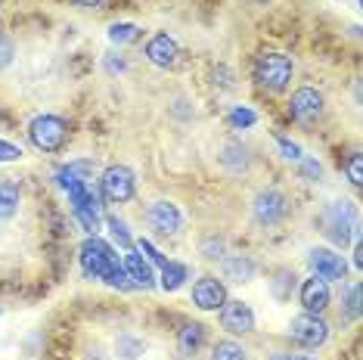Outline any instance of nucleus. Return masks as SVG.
Segmentation results:
<instances>
[{"mask_svg": "<svg viewBox=\"0 0 363 360\" xmlns=\"http://www.w3.org/2000/svg\"><path fill=\"white\" fill-rule=\"evenodd\" d=\"M186 276H189V270L184 264H171V261H168V264L162 267V289H168V292L180 289Z\"/></svg>", "mask_w": 363, "mask_h": 360, "instance_id": "aec40b11", "label": "nucleus"}, {"mask_svg": "<svg viewBox=\"0 0 363 360\" xmlns=\"http://www.w3.org/2000/svg\"><path fill=\"white\" fill-rule=\"evenodd\" d=\"M125 274H128V280H134L137 286H143V289H150V286L155 283L152 267L146 264L140 255H134V252H128V258H125Z\"/></svg>", "mask_w": 363, "mask_h": 360, "instance_id": "dca6fc26", "label": "nucleus"}, {"mask_svg": "<svg viewBox=\"0 0 363 360\" xmlns=\"http://www.w3.org/2000/svg\"><path fill=\"white\" fill-rule=\"evenodd\" d=\"M28 137L40 152H60L69 140V125L60 116H38L28 125Z\"/></svg>", "mask_w": 363, "mask_h": 360, "instance_id": "7ed1b4c3", "label": "nucleus"}, {"mask_svg": "<svg viewBox=\"0 0 363 360\" xmlns=\"http://www.w3.org/2000/svg\"><path fill=\"white\" fill-rule=\"evenodd\" d=\"M146 60L159 69H171L177 62V40L168 35H155L150 44H146Z\"/></svg>", "mask_w": 363, "mask_h": 360, "instance_id": "4468645a", "label": "nucleus"}, {"mask_svg": "<svg viewBox=\"0 0 363 360\" xmlns=\"http://www.w3.org/2000/svg\"><path fill=\"white\" fill-rule=\"evenodd\" d=\"M345 171H348V180L354 186H360L363 184V155L360 152H351V159H348V165H345Z\"/></svg>", "mask_w": 363, "mask_h": 360, "instance_id": "b1692460", "label": "nucleus"}, {"mask_svg": "<svg viewBox=\"0 0 363 360\" xmlns=\"http://www.w3.org/2000/svg\"><path fill=\"white\" fill-rule=\"evenodd\" d=\"M193 301H196V308H202V310L224 308V301H227L224 283L214 280V276H202V280L193 286Z\"/></svg>", "mask_w": 363, "mask_h": 360, "instance_id": "9b49d317", "label": "nucleus"}, {"mask_svg": "<svg viewBox=\"0 0 363 360\" xmlns=\"http://www.w3.org/2000/svg\"><path fill=\"white\" fill-rule=\"evenodd\" d=\"M220 162H224V168H230L233 174H239V171L249 168V150H245L242 143H227Z\"/></svg>", "mask_w": 363, "mask_h": 360, "instance_id": "f3484780", "label": "nucleus"}, {"mask_svg": "<svg viewBox=\"0 0 363 360\" xmlns=\"http://www.w3.org/2000/svg\"><path fill=\"white\" fill-rule=\"evenodd\" d=\"M22 155L19 146H13V143H6V140H0V162H16Z\"/></svg>", "mask_w": 363, "mask_h": 360, "instance_id": "c85d7f7f", "label": "nucleus"}, {"mask_svg": "<svg viewBox=\"0 0 363 360\" xmlns=\"http://www.w3.org/2000/svg\"><path fill=\"white\" fill-rule=\"evenodd\" d=\"M301 308L308 314H320V310L329 308V286L320 276H311V280L301 283Z\"/></svg>", "mask_w": 363, "mask_h": 360, "instance_id": "ddd939ff", "label": "nucleus"}, {"mask_svg": "<svg viewBox=\"0 0 363 360\" xmlns=\"http://www.w3.org/2000/svg\"><path fill=\"white\" fill-rule=\"evenodd\" d=\"M289 215V199L279 190H264L255 199V220L261 227H277Z\"/></svg>", "mask_w": 363, "mask_h": 360, "instance_id": "423d86ee", "label": "nucleus"}, {"mask_svg": "<svg viewBox=\"0 0 363 360\" xmlns=\"http://www.w3.org/2000/svg\"><path fill=\"white\" fill-rule=\"evenodd\" d=\"M150 224L162 236H174L180 230V224H184V218H180L177 206H171V202H152L150 206Z\"/></svg>", "mask_w": 363, "mask_h": 360, "instance_id": "f8f14e48", "label": "nucleus"}, {"mask_svg": "<svg viewBox=\"0 0 363 360\" xmlns=\"http://www.w3.org/2000/svg\"><path fill=\"white\" fill-rule=\"evenodd\" d=\"M308 264L313 270V276H320V280H342L345 276V261L333 249H311Z\"/></svg>", "mask_w": 363, "mask_h": 360, "instance_id": "9d476101", "label": "nucleus"}, {"mask_svg": "<svg viewBox=\"0 0 363 360\" xmlns=\"http://www.w3.org/2000/svg\"><path fill=\"white\" fill-rule=\"evenodd\" d=\"M19 186L13 184V180H0V218H13L16 208H19Z\"/></svg>", "mask_w": 363, "mask_h": 360, "instance_id": "a211bd4d", "label": "nucleus"}, {"mask_svg": "<svg viewBox=\"0 0 363 360\" xmlns=\"http://www.w3.org/2000/svg\"><path fill=\"white\" fill-rule=\"evenodd\" d=\"M345 317L348 320H357L360 317V286H351L348 298H345Z\"/></svg>", "mask_w": 363, "mask_h": 360, "instance_id": "393cba45", "label": "nucleus"}, {"mask_svg": "<svg viewBox=\"0 0 363 360\" xmlns=\"http://www.w3.org/2000/svg\"><path fill=\"white\" fill-rule=\"evenodd\" d=\"M220 326H224L227 332L233 335H245L255 330V314L249 305H242V301H224V308H220Z\"/></svg>", "mask_w": 363, "mask_h": 360, "instance_id": "1a4fd4ad", "label": "nucleus"}, {"mask_svg": "<svg viewBox=\"0 0 363 360\" xmlns=\"http://www.w3.org/2000/svg\"><path fill=\"white\" fill-rule=\"evenodd\" d=\"M289 116L298 121V125H313V121L323 116V96L313 87L295 90L292 100H289Z\"/></svg>", "mask_w": 363, "mask_h": 360, "instance_id": "0eeeda50", "label": "nucleus"}, {"mask_svg": "<svg viewBox=\"0 0 363 360\" xmlns=\"http://www.w3.org/2000/svg\"><path fill=\"white\" fill-rule=\"evenodd\" d=\"M205 345V326L199 323H186L184 330H180L177 335V348H180V354L184 357H193V354H199V348Z\"/></svg>", "mask_w": 363, "mask_h": 360, "instance_id": "2eb2a0df", "label": "nucleus"}, {"mask_svg": "<svg viewBox=\"0 0 363 360\" xmlns=\"http://www.w3.org/2000/svg\"><path fill=\"white\" fill-rule=\"evenodd\" d=\"M224 274H227V280L245 283V280H252V276H255V261L236 255V258H230L227 264H224Z\"/></svg>", "mask_w": 363, "mask_h": 360, "instance_id": "6ab92c4d", "label": "nucleus"}, {"mask_svg": "<svg viewBox=\"0 0 363 360\" xmlns=\"http://www.w3.org/2000/svg\"><path fill=\"white\" fill-rule=\"evenodd\" d=\"M326 224V236L338 245H345L351 240V230H357V215H354V208L348 206V202H335L333 208L326 211L323 218Z\"/></svg>", "mask_w": 363, "mask_h": 360, "instance_id": "39448f33", "label": "nucleus"}, {"mask_svg": "<svg viewBox=\"0 0 363 360\" xmlns=\"http://www.w3.org/2000/svg\"><path fill=\"white\" fill-rule=\"evenodd\" d=\"M81 267H84V276H90V280H106L109 286H118V289H130V280L125 267L118 264V258H115L112 245H106L96 236L81 245Z\"/></svg>", "mask_w": 363, "mask_h": 360, "instance_id": "f257e3e1", "label": "nucleus"}, {"mask_svg": "<svg viewBox=\"0 0 363 360\" xmlns=\"http://www.w3.org/2000/svg\"><path fill=\"white\" fill-rule=\"evenodd\" d=\"M354 264L363 267V249H360V245H357V249H354Z\"/></svg>", "mask_w": 363, "mask_h": 360, "instance_id": "f704fd0d", "label": "nucleus"}, {"mask_svg": "<svg viewBox=\"0 0 363 360\" xmlns=\"http://www.w3.org/2000/svg\"><path fill=\"white\" fill-rule=\"evenodd\" d=\"M277 143H279V152H283V159H289V162H298L301 159V146L298 143L286 140V137H279V134H277Z\"/></svg>", "mask_w": 363, "mask_h": 360, "instance_id": "bb28decb", "label": "nucleus"}, {"mask_svg": "<svg viewBox=\"0 0 363 360\" xmlns=\"http://www.w3.org/2000/svg\"><path fill=\"white\" fill-rule=\"evenodd\" d=\"M255 121H258V116H255L249 106H236V109L230 112V125L233 128H252Z\"/></svg>", "mask_w": 363, "mask_h": 360, "instance_id": "5701e85b", "label": "nucleus"}, {"mask_svg": "<svg viewBox=\"0 0 363 360\" xmlns=\"http://www.w3.org/2000/svg\"><path fill=\"white\" fill-rule=\"evenodd\" d=\"M220 252H224V242H220V240L205 242V258H220Z\"/></svg>", "mask_w": 363, "mask_h": 360, "instance_id": "7c9ffc66", "label": "nucleus"}, {"mask_svg": "<svg viewBox=\"0 0 363 360\" xmlns=\"http://www.w3.org/2000/svg\"><path fill=\"white\" fill-rule=\"evenodd\" d=\"M140 249H143L146 255H150V261H152V264H159V267H164V264H168V261H164V255H159V249H155V245H152L150 240H140Z\"/></svg>", "mask_w": 363, "mask_h": 360, "instance_id": "cd10ccee", "label": "nucleus"}, {"mask_svg": "<svg viewBox=\"0 0 363 360\" xmlns=\"http://www.w3.org/2000/svg\"><path fill=\"white\" fill-rule=\"evenodd\" d=\"M118 351H125V357H137L140 354V342H134V339H128L125 335V339L118 342Z\"/></svg>", "mask_w": 363, "mask_h": 360, "instance_id": "c756f323", "label": "nucleus"}, {"mask_svg": "<svg viewBox=\"0 0 363 360\" xmlns=\"http://www.w3.org/2000/svg\"><path fill=\"white\" fill-rule=\"evenodd\" d=\"M211 360H249V354H245L242 345H236V342L224 339V342H218V345H214Z\"/></svg>", "mask_w": 363, "mask_h": 360, "instance_id": "412c9836", "label": "nucleus"}, {"mask_svg": "<svg viewBox=\"0 0 363 360\" xmlns=\"http://www.w3.org/2000/svg\"><path fill=\"white\" fill-rule=\"evenodd\" d=\"M255 81L270 94H283L292 81V60L283 53H261L255 60Z\"/></svg>", "mask_w": 363, "mask_h": 360, "instance_id": "f03ea898", "label": "nucleus"}, {"mask_svg": "<svg viewBox=\"0 0 363 360\" xmlns=\"http://www.w3.org/2000/svg\"><path fill=\"white\" fill-rule=\"evenodd\" d=\"M109 227H112V236L118 240L121 249H130V233H128V227H125V220H118V218H109Z\"/></svg>", "mask_w": 363, "mask_h": 360, "instance_id": "a878e982", "label": "nucleus"}, {"mask_svg": "<svg viewBox=\"0 0 363 360\" xmlns=\"http://www.w3.org/2000/svg\"><path fill=\"white\" fill-rule=\"evenodd\" d=\"M301 171H304V174H308V177H313V180L320 177V165H317V162H311V159L301 165Z\"/></svg>", "mask_w": 363, "mask_h": 360, "instance_id": "473e14b6", "label": "nucleus"}, {"mask_svg": "<svg viewBox=\"0 0 363 360\" xmlns=\"http://www.w3.org/2000/svg\"><path fill=\"white\" fill-rule=\"evenodd\" d=\"M13 60V44L6 38H0V65H6Z\"/></svg>", "mask_w": 363, "mask_h": 360, "instance_id": "2f4dec72", "label": "nucleus"}, {"mask_svg": "<svg viewBox=\"0 0 363 360\" xmlns=\"http://www.w3.org/2000/svg\"><path fill=\"white\" fill-rule=\"evenodd\" d=\"M277 360H311V357H277Z\"/></svg>", "mask_w": 363, "mask_h": 360, "instance_id": "c9c22d12", "label": "nucleus"}, {"mask_svg": "<svg viewBox=\"0 0 363 360\" xmlns=\"http://www.w3.org/2000/svg\"><path fill=\"white\" fill-rule=\"evenodd\" d=\"M289 332H292V339L298 342V345H304V348H317V345H323V342L329 339V326L320 320L317 314L295 317L292 326H289Z\"/></svg>", "mask_w": 363, "mask_h": 360, "instance_id": "6e6552de", "label": "nucleus"}, {"mask_svg": "<svg viewBox=\"0 0 363 360\" xmlns=\"http://www.w3.org/2000/svg\"><path fill=\"white\" fill-rule=\"evenodd\" d=\"M109 38L115 40V44H130V40L140 38V28L130 26V22H118V26L109 28Z\"/></svg>", "mask_w": 363, "mask_h": 360, "instance_id": "4be33fe9", "label": "nucleus"}, {"mask_svg": "<svg viewBox=\"0 0 363 360\" xmlns=\"http://www.w3.org/2000/svg\"><path fill=\"white\" fill-rule=\"evenodd\" d=\"M75 4H78V6H87V10H94V6H100L103 0H75Z\"/></svg>", "mask_w": 363, "mask_h": 360, "instance_id": "72a5a7b5", "label": "nucleus"}, {"mask_svg": "<svg viewBox=\"0 0 363 360\" xmlns=\"http://www.w3.org/2000/svg\"><path fill=\"white\" fill-rule=\"evenodd\" d=\"M103 196H106V202H112V206H121V202H128V199H134V171L125 168V165H112V168H106V174H103Z\"/></svg>", "mask_w": 363, "mask_h": 360, "instance_id": "20e7f679", "label": "nucleus"}]
</instances>
